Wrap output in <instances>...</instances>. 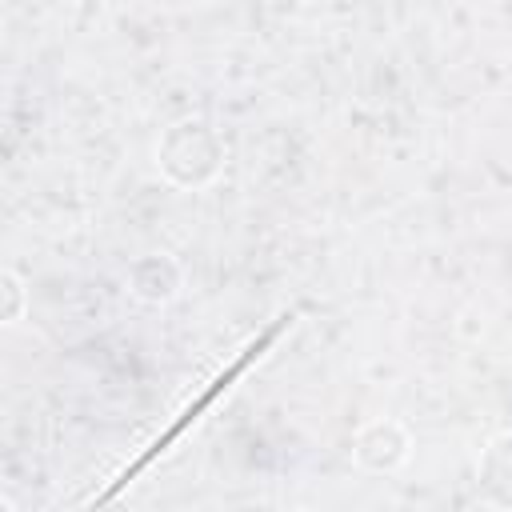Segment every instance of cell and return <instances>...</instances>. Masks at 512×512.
Returning <instances> with one entry per match:
<instances>
[{
    "mask_svg": "<svg viewBox=\"0 0 512 512\" xmlns=\"http://www.w3.org/2000/svg\"><path fill=\"white\" fill-rule=\"evenodd\" d=\"M480 480H484V488H492V492L504 484V492H500L496 500H500V504H508V496H512V432H500V436L484 448Z\"/></svg>",
    "mask_w": 512,
    "mask_h": 512,
    "instance_id": "obj_1",
    "label": "cell"
}]
</instances>
